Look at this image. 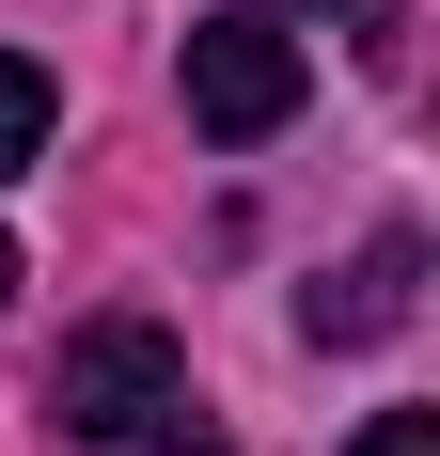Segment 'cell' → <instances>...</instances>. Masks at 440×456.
<instances>
[{"label": "cell", "mask_w": 440, "mask_h": 456, "mask_svg": "<svg viewBox=\"0 0 440 456\" xmlns=\"http://www.w3.org/2000/svg\"><path fill=\"white\" fill-rule=\"evenodd\" d=\"M409 283H425V236H378L330 299H299V330L314 346H378V330H409Z\"/></svg>", "instance_id": "3957f363"}, {"label": "cell", "mask_w": 440, "mask_h": 456, "mask_svg": "<svg viewBox=\"0 0 440 456\" xmlns=\"http://www.w3.org/2000/svg\"><path fill=\"white\" fill-rule=\"evenodd\" d=\"M299 16H330V0H299Z\"/></svg>", "instance_id": "ba28073f"}, {"label": "cell", "mask_w": 440, "mask_h": 456, "mask_svg": "<svg viewBox=\"0 0 440 456\" xmlns=\"http://www.w3.org/2000/svg\"><path fill=\"white\" fill-rule=\"evenodd\" d=\"M0 299H16V236H0Z\"/></svg>", "instance_id": "52a82bcc"}, {"label": "cell", "mask_w": 440, "mask_h": 456, "mask_svg": "<svg viewBox=\"0 0 440 456\" xmlns=\"http://www.w3.org/2000/svg\"><path fill=\"white\" fill-rule=\"evenodd\" d=\"M47 126H63L47 63H16V47H0V174H32V158H47Z\"/></svg>", "instance_id": "277c9868"}, {"label": "cell", "mask_w": 440, "mask_h": 456, "mask_svg": "<svg viewBox=\"0 0 440 456\" xmlns=\"http://www.w3.org/2000/svg\"><path fill=\"white\" fill-rule=\"evenodd\" d=\"M126 456H236V441H220V425H189V394H174L158 425H126Z\"/></svg>", "instance_id": "5b68a950"}, {"label": "cell", "mask_w": 440, "mask_h": 456, "mask_svg": "<svg viewBox=\"0 0 440 456\" xmlns=\"http://www.w3.org/2000/svg\"><path fill=\"white\" fill-rule=\"evenodd\" d=\"M346 456H440V410H378V425H362Z\"/></svg>", "instance_id": "8992f818"}, {"label": "cell", "mask_w": 440, "mask_h": 456, "mask_svg": "<svg viewBox=\"0 0 440 456\" xmlns=\"http://www.w3.org/2000/svg\"><path fill=\"white\" fill-rule=\"evenodd\" d=\"M174 79H189V126H205V142H267L314 94V63H299V32H267V16H205Z\"/></svg>", "instance_id": "7a4b0ae2"}, {"label": "cell", "mask_w": 440, "mask_h": 456, "mask_svg": "<svg viewBox=\"0 0 440 456\" xmlns=\"http://www.w3.org/2000/svg\"><path fill=\"white\" fill-rule=\"evenodd\" d=\"M189 394V346L158 315H94L79 346H63V378H47V425L63 441H126V425H158Z\"/></svg>", "instance_id": "6da1fadb"}]
</instances>
